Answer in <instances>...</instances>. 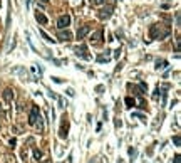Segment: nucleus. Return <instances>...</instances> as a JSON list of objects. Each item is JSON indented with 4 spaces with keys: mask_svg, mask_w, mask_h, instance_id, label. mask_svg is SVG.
I'll return each mask as SVG.
<instances>
[{
    "mask_svg": "<svg viewBox=\"0 0 181 163\" xmlns=\"http://www.w3.org/2000/svg\"><path fill=\"white\" fill-rule=\"evenodd\" d=\"M151 37L153 39H164L166 35H169V27H164L161 29V24H156V25H153L151 27Z\"/></svg>",
    "mask_w": 181,
    "mask_h": 163,
    "instance_id": "1",
    "label": "nucleus"
},
{
    "mask_svg": "<svg viewBox=\"0 0 181 163\" xmlns=\"http://www.w3.org/2000/svg\"><path fill=\"white\" fill-rule=\"evenodd\" d=\"M113 5H106L104 9H101L99 10V19H102V20H107L111 15H113Z\"/></svg>",
    "mask_w": 181,
    "mask_h": 163,
    "instance_id": "2",
    "label": "nucleus"
},
{
    "mask_svg": "<svg viewBox=\"0 0 181 163\" xmlns=\"http://www.w3.org/2000/svg\"><path fill=\"white\" fill-rule=\"evenodd\" d=\"M39 118H40V115H39V108L37 106H32V111H30V115H29V125L35 126Z\"/></svg>",
    "mask_w": 181,
    "mask_h": 163,
    "instance_id": "3",
    "label": "nucleus"
},
{
    "mask_svg": "<svg viewBox=\"0 0 181 163\" xmlns=\"http://www.w3.org/2000/svg\"><path fill=\"white\" fill-rule=\"evenodd\" d=\"M69 25H71V17H69L67 14L66 15H60L59 20H57V27L59 29H67Z\"/></svg>",
    "mask_w": 181,
    "mask_h": 163,
    "instance_id": "4",
    "label": "nucleus"
},
{
    "mask_svg": "<svg viewBox=\"0 0 181 163\" xmlns=\"http://www.w3.org/2000/svg\"><path fill=\"white\" fill-rule=\"evenodd\" d=\"M59 39H60V40H66V42H69V40H72V34H71L69 30L60 29V32H59Z\"/></svg>",
    "mask_w": 181,
    "mask_h": 163,
    "instance_id": "5",
    "label": "nucleus"
},
{
    "mask_svg": "<svg viewBox=\"0 0 181 163\" xmlns=\"http://www.w3.org/2000/svg\"><path fill=\"white\" fill-rule=\"evenodd\" d=\"M74 52H76V56H79V57L91 59V56H89V54H86V47H84V46H81V47H76V49H74Z\"/></svg>",
    "mask_w": 181,
    "mask_h": 163,
    "instance_id": "6",
    "label": "nucleus"
},
{
    "mask_svg": "<svg viewBox=\"0 0 181 163\" xmlns=\"http://www.w3.org/2000/svg\"><path fill=\"white\" fill-rule=\"evenodd\" d=\"M89 30H91V29H89L87 25H82L81 29L77 30V34H76V35H77V39H79V40H81V39H84V37L87 35V34H89Z\"/></svg>",
    "mask_w": 181,
    "mask_h": 163,
    "instance_id": "7",
    "label": "nucleus"
},
{
    "mask_svg": "<svg viewBox=\"0 0 181 163\" xmlns=\"http://www.w3.org/2000/svg\"><path fill=\"white\" fill-rule=\"evenodd\" d=\"M3 99H5V103H12V99H14V91L7 87V89H3Z\"/></svg>",
    "mask_w": 181,
    "mask_h": 163,
    "instance_id": "8",
    "label": "nucleus"
},
{
    "mask_svg": "<svg viewBox=\"0 0 181 163\" xmlns=\"http://www.w3.org/2000/svg\"><path fill=\"white\" fill-rule=\"evenodd\" d=\"M35 20H37L39 24H42V25H45V24H47L49 20H47V17H45V15H44V14H42V12H35Z\"/></svg>",
    "mask_w": 181,
    "mask_h": 163,
    "instance_id": "9",
    "label": "nucleus"
},
{
    "mask_svg": "<svg viewBox=\"0 0 181 163\" xmlns=\"http://www.w3.org/2000/svg\"><path fill=\"white\" fill-rule=\"evenodd\" d=\"M67 130H69V126H67V121H66V123H62V126H60L59 136H60V138H67Z\"/></svg>",
    "mask_w": 181,
    "mask_h": 163,
    "instance_id": "10",
    "label": "nucleus"
},
{
    "mask_svg": "<svg viewBox=\"0 0 181 163\" xmlns=\"http://www.w3.org/2000/svg\"><path fill=\"white\" fill-rule=\"evenodd\" d=\"M166 66H168L166 61H158V62H156V69H158V71H159V69H164Z\"/></svg>",
    "mask_w": 181,
    "mask_h": 163,
    "instance_id": "11",
    "label": "nucleus"
},
{
    "mask_svg": "<svg viewBox=\"0 0 181 163\" xmlns=\"http://www.w3.org/2000/svg\"><path fill=\"white\" fill-rule=\"evenodd\" d=\"M101 35H102V32H101V30H97V32H94V35H92V39H91V40H94V42H97V40L101 39Z\"/></svg>",
    "mask_w": 181,
    "mask_h": 163,
    "instance_id": "12",
    "label": "nucleus"
},
{
    "mask_svg": "<svg viewBox=\"0 0 181 163\" xmlns=\"http://www.w3.org/2000/svg\"><path fill=\"white\" fill-rule=\"evenodd\" d=\"M173 143L176 145V146H180V145H181V136H180V134H176V136H173Z\"/></svg>",
    "mask_w": 181,
    "mask_h": 163,
    "instance_id": "13",
    "label": "nucleus"
},
{
    "mask_svg": "<svg viewBox=\"0 0 181 163\" xmlns=\"http://www.w3.org/2000/svg\"><path fill=\"white\" fill-rule=\"evenodd\" d=\"M40 35H42V37L45 39V40H47V42H56V40H54V39H50L47 35V34H45V32H44V30H40Z\"/></svg>",
    "mask_w": 181,
    "mask_h": 163,
    "instance_id": "14",
    "label": "nucleus"
},
{
    "mask_svg": "<svg viewBox=\"0 0 181 163\" xmlns=\"http://www.w3.org/2000/svg\"><path fill=\"white\" fill-rule=\"evenodd\" d=\"M126 104L129 106V108H133V106L136 104V101H134L133 98H126Z\"/></svg>",
    "mask_w": 181,
    "mask_h": 163,
    "instance_id": "15",
    "label": "nucleus"
},
{
    "mask_svg": "<svg viewBox=\"0 0 181 163\" xmlns=\"http://www.w3.org/2000/svg\"><path fill=\"white\" fill-rule=\"evenodd\" d=\"M34 156H35V160H40L42 158V151L40 150H34Z\"/></svg>",
    "mask_w": 181,
    "mask_h": 163,
    "instance_id": "16",
    "label": "nucleus"
},
{
    "mask_svg": "<svg viewBox=\"0 0 181 163\" xmlns=\"http://www.w3.org/2000/svg\"><path fill=\"white\" fill-rule=\"evenodd\" d=\"M97 61H99V62H107V61H109V56H99Z\"/></svg>",
    "mask_w": 181,
    "mask_h": 163,
    "instance_id": "17",
    "label": "nucleus"
},
{
    "mask_svg": "<svg viewBox=\"0 0 181 163\" xmlns=\"http://www.w3.org/2000/svg\"><path fill=\"white\" fill-rule=\"evenodd\" d=\"M104 2H106V0H92V3H94V5H102Z\"/></svg>",
    "mask_w": 181,
    "mask_h": 163,
    "instance_id": "18",
    "label": "nucleus"
},
{
    "mask_svg": "<svg viewBox=\"0 0 181 163\" xmlns=\"http://www.w3.org/2000/svg\"><path fill=\"white\" fill-rule=\"evenodd\" d=\"M74 94H76V93H74V89H67V96L74 98Z\"/></svg>",
    "mask_w": 181,
    "mask_h": 163,
    "instance_id": "19",
    "label": "nucleus"
},
{
    "mask_svg": "<svg viewBox=\"0 0 181 163\" xmlns=\"http://www.w3.org/2000/svg\"><path fill=\"white\" fill-rule=\"evenodd\" d=\"M129 155H131V156H134V155H136V150H134V148H129Z\"/></svg>",
    "mask_w": 181,
    "mask_h": 163,
    "instance_id": "20",
    "label": "nucleus"
},
{
    "mask_svg": "<svg viewBox=\"0 0 181 163\" xmlns=\"http://www.w3.org/2000/svg\"><path fill=\"white\" fill-rule=\"evenodd\" d=\"M52 81L54 83H62V79H59V77H52Z\"/></svg>",
    "mask_w": 181,
    "mask_h": 163,
    "instance_id": "21",
    "label": "nucleus"
},
{
    "mask_svg": "<svg viewBox=\"0 0 181 163\" xmlns=\"http://www.w3.org/2000/svg\"><path fill=\"white\" fill-rule=\"evenodd\" d=\"M174 163H180V155H176V156H174Z\"/></svg>",
    "mask_w": 181,
    "mask_h": 163,
    "instance_id": "22",
    "label": "nucleus"
},
{
    "mask_svg": "<svg viewBox=\"0 0 181 163\" xmlns=\"http://www.w3.org/2000/svg\"><path fill=\"white\" fill-rule=\"evenodd\" d=\"M40 2H42V3H47L49 0H40Z\"/></svg>",
    "mask_w": 181,
    "mask_h": 163,
    "instance_id": "23",
    "label": "nucleus"
},
{
    "mask_svg": "<svg viewBox=\"0 0 181 163\" xmlns=\"http://www.w3.org/2000/svg\"><path fill=\"white\" fill-rule=\"evenodd\" d=\"M89 163H94V160H91V162H89Z\"/></svg>",
    "mask_w": 181,
    "mask_h": 163,
    "instance_id": "24",
    "label": "nucleus"
},
{
    "mask_svg": "<svg viewBox=\"0 0 181 163\" xmlns=\"http://www.w3.org/2000/svg\"><path fill=\"white\" fill-rule=\"evenodd\" d=\"M44 163H47V162H44Z\"/></svg>",
    "mask_w": 181,
    "mask_h": 163,
    "instance_id": "25",
    "label": "nucleus"
}]
</instances>
